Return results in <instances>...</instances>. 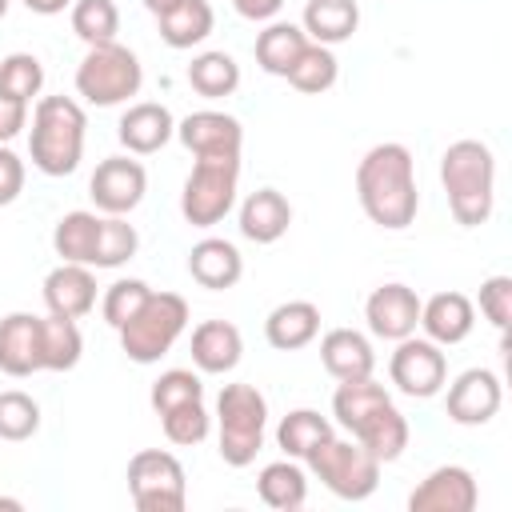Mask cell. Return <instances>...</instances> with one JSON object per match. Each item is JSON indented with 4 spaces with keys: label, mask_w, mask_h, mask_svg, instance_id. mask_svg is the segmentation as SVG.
<instances>
[{
    "label": "cell",
    "mask_w": 512,
    "mask_h": 512,
    "mask_svg": "<svg viewBox=\"0 0 512 512\" xmlns=\"http://www.w3.org/2000/svg\"><path fill=\"white\" fill-rule=\"evenodd\" d=\"M356 196L364 216L384 228V232H400L416 220L420 212V192H416V160L404 144L384 140L372 144L360 164H356Z\"/></svg>",
    "instance_id": "obj_1"
},
{
    "label": "cell",
    "mask_w": 512,
    "mask_h": 512,
    "mask_svg": "<svg viewBox=\"0 0 512 512\" xmlns=\"http://www.w3.org/2000/svg\"><path fill=\"white\" fill-rule=\"evenodd\" d=\"M440 184L456 224L480 228L496 208V156L480 140H456L440 156Z\"/></svg>",
    "instance_id": "obj_2"
},
{
    "label": "cell",
    "mask_w": 512,
    "mask_h": 512,
    "mask_svg": "<svg viewBox=\"0 0 512 512\" xmlns=\"http://www.w3.org/2000/svg\"><path fill=\"white\" fill-rule=\"evenodd\" d=\"M84 132L88 116L72 96H40L28 128L32 168H40L44 176H72L84 160Z\"/></svg>",
    "instance_id": "obj_3"
},
{
    "label": "cell",
    "mask_w": 512,
    "mask_h": 512,
    "mask_svg": "<svg viewBox=\"0 0 512 512\" xmlns=\"http://www.w3.org/2000/svg\"><path fill=\"white\" fill-rule=\"evenodd\" d=\"M268 432V400L256 384H224L216 396V440L220 460L228 468H248L264 448Z\"/></svg>",
    "instance_id": "obj_4"
},
{
    "label": "cell",
    "mask_w": 512,
    "mask_h": 512,
    "mask_svg": "<svg viewBox=\"0 0 512 512\" xmlns=\"http://www.w3.org/2000/svg\"><path fill=\"white\" fill-rule=\"evenodd\" d=\"M188 328V300L180 292H148L140 312L116 328L120 348L132 364H156Z\"/></svg>",
    "instance_id": "obj_5"
},
{
    "label": "cell",
    "mask_w": 512,
    "mask_h": 512,
    "mask_svg": "<svg viewBox=\"0 0 512 512\" xmlns=\"http://www.w3.org/2000/svg\"><path fill=\"white\" fill-rule=\"evenodd\" d=\"M144 84V68L136 60L132 48H124L120 40L112 44H92L84 52V60L76 64V96H84L96 108H116L124 100H132Z\"/></svg>",
    "instance_id": "obj_6"
},
{
    "label": "cell",
    "mask_w": 512,
    "mask_h": 512,
    "mask_svg": "<svg viewBox=\"0 0 512 512\" xmlns=\"http://www.w3.org/2000/svg\"><path fill=\"white\" fill-rule=\"evenodd\" d=\"M240 160L236 156H196L184 188H180V216L192 228H212L236 208Z\"/></svg>",
    "instance_id": "obj_7"
},
{
    "label": "cell",
    "mask_w": 512,
    "mask_h": 512,
    "mask_svg": "<svg viewBox=\"0 0 512 512\" xmlns=\"http://www.w3.org/2000/svg\"><path fill=\"white\" fill-rule=\"evenodd\" d=\"M304 464L336 500H368L380 484V460L360 440L328 436Z\"/></svg>",
    "instance_id": "obj_8"
},
{
    "label": "cell",
    "mask_w": 512,
    "mask_h": 512,
    "mask_svg": "<svg viewBox=\"0 0 512 512\" xmlns=\"http://www.w3.org/2000/svg\"><path fill=\"white\" fill-rule=\"evenodd\" d=\"M128 492L140 512H180L188 504L184 464L164 448H144L128 460Z\"/></svg>",
    "instance_id": "obj_9"
},
{
    "label": "cell",
    "mask_w": 512,
    "mask_h": 512,
    "mask_svg": "<svg viewBox=\"0 0 512 512\" xmlns=\"http://www.w3.org/2000/svg\"><path fill=\"white\" fill-rule=\"evenodd\" d=\"M388 380L408 400H432L448 384V356L428 336H404L396 340V352L388 356Z\"/></svg>",
    "instance_id": "obj_10"
},
{
    "label": "cell",
    "mask_w": 512,
    "mask_h": 512,
    "mask_svg": "<svg viewBox=\"0 0 512 512\" xmlns=\"http://www.w3.org/2000/svg\"><path fill=\"white\" fill-rule=\"evenodd\" d=\"M144 192H148V172L132 156L100 160L88 180V196H92L96 212H104V216H128L144 200Z\"/></svg>",
    "instance_id": "obj_11"
},
{
    "label": "cell",
    "mask_w": 512,
    "mask_h": 512,
    "mask_svg": "<svg viewBox=\"0 0 512 512\" xmlns=\"http://www.w3.org/2000/svg\"><path fill=\"white\" fill-rule=\"evenodd\" d=\"M504 404V384L492 368H468L460 372L448 392H444V412L452 424H464V428H480L488 424Z\"/></svg>",
    "instance_id": "obj_12"
},
{
    "label": "cell",
    "mask_w": 512,
    "mask_h": 512,
    "mask_svg": "<svg viewBox=\"0 0 512 512\" xmlns=\"http://www.w3.org/2000/svg\"><path fill=\"white\" fill-rule=\"evenodd\" d=\"M476 504L480 488L464 464H440L408 492V512H472Z\"/></svg>",
    "instance_id": "obj_13"
},
{
    "label": "cell",
    "mask_w": 512,
    "mask_h": 512,
    "mask_svg": "<svg viewBox=\"0 0 512 512\" xmlns=\"http://www.w3.org/2000/svg\"><path fill=\"white\" fill-rule=\"evenodd\" d=\"M364 320H368V332L376 340H392L396 344V340H404V336H412L420 328V296L400 280L380 284L364 300Z\"/></svg>",
    "instance_id": "obj_14"
},
{
    "label": "cell",
    "mask_w": 512,
    "mask_h": 512,
    "mask_svg": "<svg viewBox=\"0 0 512 512\" xmlns=\"http://www.w3.org/2000/svg\"><path fill=\"white\" fill-rule=\"evenodd\" d=\"M176 140H180L192 156H236V160H240L244 128H240V120L228 116V112L200 108V112H188V116L176 124Z\"/></svg>",
    "instance_id": "obj_15"
},
{
    "label": "cell",
    "mask_w": 512,
    "mask_h": 512,
    "mask_svg": "<svg viewBox=\"0 0 512 512\" xmlns=\"http://www.w3.org/2000/svg\"><path fill=\"white\" fill-rule=\"evenodd\" d=\"M472 324H476V308L464 292H436L420 300V332L440 348L464 344L472 336Z\"/></svg>",
    "instance_id": "obj_16"
},
{
    "label": "cell",
    "mask_w": 512,
    "mask_h": 512,
    "mask_svg": "<svg viewBox=\"0 0 512 512\" xmlns=\"http://www.w3.org/2000/svg\"><path fill=\"white\" fill-rule=\"evenodd\" d=\"M188 276L208 288V292H228L240 284L244 276V256L232 240H220V236H204L192 244L188 252Z\"/></svg>",
    "instance_id": "obj_17"
},
{
    "label": "cell",
    "mask_w": 512,
    "mask_h": 512,
    "mask_svg": "<svg viewBox=\"0 0 512 512\" xmlns=\"http://www.w3.org/2000/svg\"><path fill=\"white\" fill-rule=\"evenodd\" d=\"M0 372L8 376H32L44 372L40 356V316L32 312H8L0 320Z\"/></svg>",
    "instance_id": "obj_18"
},
{
    "label": "cell",
    "mask_w": 512,
    "mask_h": 512,
    "mask_svg": "<svg viewBox=\"0 0 512 512\" xmlns=\"http://www.w3.org/2000/svg\"><path fill=\"white\" fill-rule=\"evenodd\" d=\"M116 136H120L124 152H132V156H152V152H160V148L176 136V120H172V112H168L164 104L140 100V104H132V108L120 116Z\"/></svg>",
    "instance_id": "obj_19"
},
{
    "label": "cell",
    "mask_w": 512,
    "mask_h": 512,
    "mask_svg": "<svg viewBox=\"0 0 512 512\" xmlns=\"http://www.w3.org/2000/svg\"><path fill=\"white\" fill-rule=\"evenodd\" d=\"M44 304L48 312L56 316H68V320H80L96 308V276L88 264H56L48 276H44Z\"/></svg>",
    "instance_id": "obj_20"
},
{
    "label": "cell",
    "mask_w": 512,
    "mask_h": 512,
    "mask_svg": "<svg viewBox=\"0 0 512 512\" xmlns=\"http://www.w3.org/2000/svg\"><path fill=\"white\" fill-rule=\"evenodd\" d=\"M244 356V336L236 324L228 320H204L192 328V364L196 372H208V376H224L240 364Z\"/></svg>",
    "instance_id": "obj_21"
},
{
    "label": "cell",
    "mask_w": 512,
    "mask_h": 512,
    "mask_svg": "<svg viewBox=\"0 0 512 512\" xmlns=\"http://www.w3.org/2000/svg\"><path fill=\"white\" fill-rule=\"evenodd\" d=\"M292 224V204L276 188H256L240 204V236L252 244H276Z\"/></svg>",
    "instance_id": "obj_22"
},
{
    "label": "cell",
    "mask_w": 512,
    "mask_h": 512,
    "mask_svg": "<svg viewBox=\"0 0 512 512\" xmlns=\"http://www.w3.org/2000/svg\"><path fill=\"white\" fill-rule=\"evenodd\" d=\"M320 364L332 380H360V376H372L376 368V352H372V340L356 328H332L324 332L320 340Z\"/></svg>",
    "instance_id": "obj_23"
},
{
    "label": "cell",
    "mask_w": 512,
    "mask_h": 512,
    "mask_svg": "<svg viewBox=\"0 0 512 512\" xmlns=\"http://www.w3.org/2000/svg\"><path fill=\"white\" fill-rule=\"evenodd\" d=\"M352 440H360L380 464H392V460H400L404 456V448H408V420H404V412L392 404V400H384L380 408H372L352 432H348Z\"/></svg>",
    "instance_id": "obj_24"
},
{
    "label": "cell",
    "mask_w": 512,
    "mask_h": 512,
    "mask_svg": "<svg viewBox=\"0 0 512 512\" xmlns=\"http://www.w3.org/2000/svg\"><path fill=\"white\" fill-rule=\"evenodd\" d=\"M320 332V308L312 300H284L268 312L264 320V340L276 348V352H296V348H308Z\"/></svg>",
    "instance_id": "obj_25"
},
{
    "label": "cell",
    "mask_w": 512,
    "mask_h": 512,
    "mask_svg": "<svg viewBox=\"0 0 512 512\" xmlns=\"http://www.w3.org/2000/svg\"><path fill=\"white\" fill-rule=\"evenodd\" d=\"M300 28L312 44H324V48L344 44L360 28V4L356 0H308Z\"/></svg>",
    "instance_id": "obj_26"
},
{
    "label": "cell",
    "mask_w": 512,
    "mask_h": 512,
    "mask_svg": "<svg viewBox=\"0 0 512 512\" xmlns=\"http://www.w3.org/2000/svg\"><path fill=\"white\" fill-rule=\"evenodd\" d=\"M256 492L268 508L276 512H296L308 504V472L300 468V460H272L260 468L256 476Z\"/></svg>",
    "instance_id": "obj_27"
},
{
    "label": "cell",
    "mask_w": 512,
    "mask_h": 512,
    "mask_svg": "<svg viewBox=\"0 0 512 512\" xmlns=\"http://www.w3.org/2000/svg\"><path fill=\"white\" fill-rule=\"evenodd\" d=\"M156 28H160V40L168 48H196L212 36L216 28V12L208 0H180L176 8H168L164 16H156Z\"/></svg>",
    "instance_id": "obj_28"
},
{
    "label": "cell",
    "mask_w": 512,
    "mask_h": 512,
    "mask_svg": "<svg viewBox=\"0 0 512 512\" xmlns=\"http://www.w3.org/2000/svg\"><path fill=\"white\" fill-rule=\"evenodd\" d=\"M100 224L104 216L88 212V208H76V212H64L52 228V248L64 264H88L96 260V240H100Z\"/></svg>",
    "instance_id": "obj_29"
},
{
    "label": "cell",
    "mask_w": 512,
    "mask_h": 512,
    "mask_svg": "<svg viewBox=\"0 0 512 512\" xmlns=\"http://www.w3.org/2000/svg\"><path fill=\"white\" fill-rule=\"evenodd\" d=\"M304 48H308V36L292 20H268L264 32H256V64L268 76H288V68Z\"/></svg>",
    "instance_id": "obj_30"
},
{
    "label": "cell",
    "mask_w": 512,
    "mask_h": 512,
    "mask_svg": "<svg viewBox=\"0 0 512 512\" xmlns=\"http://www.w3.org/2000/svg\"><path fill=\"white\" fill-rule=\"evenodd\" d=\"M332 432V420L320 416L316 408H292L280 424H276V448L288 456V460H308Z\"/></svg>",
    "instance_id": "obj_31"
},
{
    "label": "cell",
    "mask_w": 512,
    "mask_h": 512,
    "mask_svg": "<svg viewBox=\"0 0 512 512\" xmlns=\"http://www.w3.org/2000/svg\"><path fill=\"white\" fill-rule=\"evenodd\" d=\"M84 352V336L80 324L68 316H40V356H44V372H72L80 364Z\"/></svg>",
    "instance_id": "obj_32"
},
{
    "label": "cell",
    "mask_w": 512,
    "mask_h": 512,
    "mask_svg": "<svg viewBox=\"0 0 512 512\" xmlns=\"http://www.w3.org/2000/svg\"><path fill=\"white\" fill-rule=\"evenodd\" d=\"M188 84L204 100H224L240 88V64L228 52H200L188 64Z\"/></svg>",
    "instance_id": "obj_33"
},
{
    "label": "cell",
    "mask_w": 512,
    "mask_h": 512,
    "mask_svg": "<svg viewBox=\"0 0 512 512\" xmlns=\"http://www.w3.org/2000/svg\"><path fill=\"white\" fill-rule=\"evenodd\" d=\"M384 400H392V396H388V388L376 384L372 376L340 380V388L332 392V416H336V424H340L344 432H352V428H356L372 408H380Z\"/></svg>",
    "instance_id": "obj_34"
},
{
    "label": "cell",
    "mask_w": 512,
    "mask_h": 512,
    "mask_svg": "<svg viewBox=\"0 0 512 512\" xmlns=\"http://www.w3.org/2000/svg\"><path fill=\"white\" fill-rule=\"evenodd\" d=\"M336 76H340V60H336V52L324 48V44H312V40H308V48L296 56V64L288 68L284 80H288L296 92L320 96V92H328V88L336 84Z\"/></svg>",
    "instance_id": "obj_35"
},
{
    "label": "cell",
    "mask_w": 512,
    "mask_h": 512,
    "mask_svg": "<svg viewBox=\"0 0 512 512\" xmlns=\"http://www.w3.org/2000/svg\"><path fill=\"white\" fill-rule=\"evenodd\" d=\"M72 32L92 48V44H112L120 32V8L116 0H76L72 12Z\"/></svg>",
    "instance_id": "obj_36"
},
{
    "label": "cell",
    "mask_w": 512,
    "mask_h": 512,
    "mask_svg": "<svg viewBox=\"0 0 512 512\" xmlns=\"http://www.w3.org/2000/svg\"><path fill=\"white\" fill-rule=\"evenodd\" d=\"M160 428H164V436H168L172 444L192 448V444H204V440H208V432H212V416H208L204 400H184V404L160 412Z\"/></svg>",
    "instance_id": "obj_37"
},
{
    "label": "cell",
    "mask_w": 512,
    "mask_h": 512,
    "mask_svg": "<svg viewBox=\"0 0 512 512\" xmlns=\"http://www.w3.org/2000/svg\"><path fill=\"white\" fill-rule=\"evenodd\" d=\"M44 88V64L32 52H12L0 60V96H12L20 104H32Z\"/></svg>",
    "instance_id": "obj_38"
},
{
    "label": "cell",
    "mask_w": 512,
    "mask_h": 512,
    "mask_svg": "<svg viewBox=\"0 0 512 512\" xmlns=\"http://www.w3.org/2000/svg\"><path fill=\"white\" fill-rule=\"evenodd\" d=\"M36 432H40V404L20 388L0 392V440L20 444L32 440Z\"/></svg>",
    "instance_id": "obj_39"
},
{
    "label": "cell",
    "mask_w": 512,
    "mask_h": 512,
    "mask_svg": "<svg viewBox=\"0 0 512 512\" xmlns=\"http://www.w3.org/2000/svg\"><path fill=\"white\" fill-rule=\"evenodd\" d=\"M136 248H140V236L128 224V216H104L92 268H120V264H128L136 256Z\"/></svg>",
    "instance_id": "obj_40"
},
{
    "label": "cell",
    "mask_w": 512,
    "mask_h": 512,
    "mask_svg": "<svg viewBox=\"0 0 512 512\" xmlns=\"http://www.w3.org/2000/svg\"><path fill=\"white\" fill-rule=\"evenodd\" d=\"M184 400H204L200 376L192 368H168V372H160V380L148 392V404L156 408V416L168 412V408H176V404H184Z\"/></svg>",
    "instance_id": "obj_41"
},
{
    "label": "cell",
    "mask_w": 512,
    "mask_h": 512,
    "mask_svg": "<svg viewBox=\"0 0 512 512\" xmlns=\"http://www.w3.org/2000/svg\"><path fill=\"white\" fill-rule=\"evenodd\" d=\"M148 284L144 280H136V276H128V280H112L108 288H104V300H100V312H104V320L112 324V328H124L136 312H140V304L148 300Z\"/></svg>",
    "instance_id": "obj_42"
},
{
    "label": "cell",
    "mask_w": 512,
    "mask_h": 512,
    "mask_svg": "<svg viewBox=\"0 0 512 512\" xmlns=\"http://www.w3.org/2000/svg\"><path fill=\"white\" fill-rule=\"evenodd\" d=\"M480 312L492 328L508 332V324H512V276H488L480 284Z\"/></svg>",
    "instance_id": "obj_43"
},
{
    "label": "cell",
    "mask_w": 512,
    "mask_h": 512,
    "mask_svg": "<svg viewBox=\"0 0 512 512\" xmlns=\"http://www.w3.org/2000/svg\"><path fill=\"white\" fill-rule=\"evenodd\" d=\"M20 192H24V160L8 144H0V208L12 204Z\"/></svg>",
    "instance_id": "obj_44"
},
{
    "label": "cell",
    "mask_w": 512,
    "mask_h": 512,
    "mask_svg": "<svg viewBox=\"0 0 512 512\" xmlns=\"http://www.w3.org/2000/svg\"><path fill=\"white\" fill-rule=\"evenodd\" d=\"M24 128H28V104L0 96V144H12Z\"/></svg>",
    "instance_id": "obj_45"
},
{
    "label": "cell",
    "mask_w": 512,
    "mask_h": 512,
    "mask_svg": "<svg viewBox=\"0 0 512 512\" xmlns=\"http://www.w3.org/2000/svg\"><path fill=\"white\" fill-rule=\"evenodd\" d=\"M232 8H236L244 20H252V24H268V20H276V12L284 8V0H232Z\"/></svg>",
    "instance_id": "obj_46"
},
{
    "label": "cell",
    "mask_w": 512,
    "mask_h": 512,
    "mask_svg": "<svg viewBox=\"0 0 512 512\" xmlns=\"http://www.w3.org/2000/svg\"><path fill=\"white\" fill-rule=\"evenodd\" d=\"M28 12H36V16H56V12H64L72 0H20Z\"/></svg>",
    "instance_id": "obj_47"
},
{
    "label": "cell",
    "mask_w": 512,
    "mask_h": 512,
    "mask_svg": "<svg viewBox=\"0 0 512 512\" xmlns=\"http://www.w3.org/2000/svg\"><path fill=\"white\" fill-rule=\"evenodd\" d=\"M176 4H180V0H144V8H148L152 16H164V12L176 8Z\"/></svg>",
    "instance_id": "obj_48"
},
{
    "label": "cell",
    "mask_w": 512,
    "mask_h": 512,
    "mask_svg": "<svg viewBox=\"0 0 512 512\" xmlns=\"http://www.w3.org/2000/svg\"><path fill=\"white\" fill-rule=\"evenodd\" d=\"M0 508H4V512H20V508H24V500H12V496H0Z\"/></svg>",
    "instance_id": "obj_49"
},
{
    "label": "cell",
    "mask_w": 512,
    "mask_h": 512,
    "mask_svg": "<svg viewBox=\"0 0 512 512\" xmlns=\"http://www.w3.org/2000/svg\"><path fill=\"white\" fill-rule=\"evenodd\" d=\"M8 4H12V0H0V20L8 16Z\"/></svg>",
    "instance_id": "obj_50"
}]
</instances>
